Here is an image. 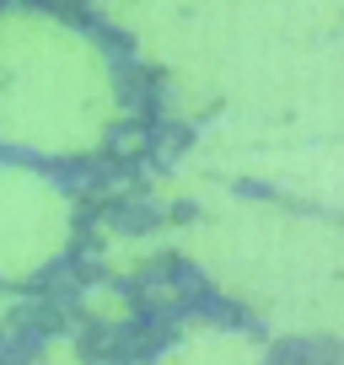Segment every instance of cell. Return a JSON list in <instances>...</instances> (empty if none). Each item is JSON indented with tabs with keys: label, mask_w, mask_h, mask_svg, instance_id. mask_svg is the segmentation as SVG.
<instances>
[{
	"label": "cell",
	"mask_w": 344,
	"mask_h": 365,
	"mask_svg": "<svg viewBox=\"0 0 344 365\" xmlns=\"http://www.w3.org/2000/svg\"><path fill=\"white\" fill-rule=\"evenodd\" d=\"M113 118V81L86 38L59 22H0V140L44 156H70L103 140Z\"/></svg>",
	"instance_id": "1"
},
{
	"label": "cell",
	"mask_w": 344,
	"mask_h": 365,
	"mask_svg": "<svg viewBox=\"0 0 344 365\" xmlns=\"http://www.w3.org/2000/svg\"><path fill=\"white\" fill-rule=\"evenodd\" d=\"M65 231H70V210L54 182L0 167V279L38 274L65 247Z\"/></svg>",
	"instance_id": "2"
}]
</instances>
